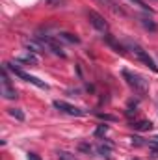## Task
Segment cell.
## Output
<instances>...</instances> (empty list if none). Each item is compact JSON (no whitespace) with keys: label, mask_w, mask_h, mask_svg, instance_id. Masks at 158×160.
<instances>
[{"label":"cell","mask_w":158,"mask_h":160,"mask_svg":"<svg viewBox=\"0 0 158 160\" xmlns=\"http://www.w3.org/2000/svg\"><path fill=\"white\" fill-rule=\"evenodd\" d=\"M24 47L28 48V52H43V45L41 43H36V41L24 39Z\"/></svg>","instance_id":"9"},{"label":"cell","mask_w":158,"mask_h":160,"mask_svg":"<svg viewBox=\"0 0 158 160\" xmlns=\"http://www.w3.org/2000/svg\"><path fill=\"white\" fill-rule=\"evenodd\" d=\"M134 160H140V158H134Z\"/></svg>","instance_id":"22"},{"label":"cell","mask_w":158,"mask_h":160,"mask_svg":"<svg viewBox=\"0 0 158 160\" xmlns=\"http://www.w3.org/2000/svg\"><path fill=\"white\" fill-rule=\"evenodd\" d=\"M123 78L126 80V84L134 89V93H138L140 97L147 95V91H149V82L143 78L141 75L132 73V71H128V69H123Z\"/></svg>","instance_id":"1"},{"label":"cell","mask_w":158,"mask_h":160,"mask_svg":"<svg viewBox=\"0 0 158 160\" xmlns=\"http://www.w3.org/2000/svg\"><path fill=\"white\" fill-rule=\"evenodd\" d=\"M45 4H48L50 8H58V6L63 4V0H45Z\"/></svg>","instance_id":"17"},{"label":"cell","mask_w":158,"mask_h":160,"mask_svg":"<svg viewBox=\"0 0 158 160\" xmlns=\"http://www.w3.org/2000/svg\"><path fill=\"white\" fill-rule=\"evenodd\" d=\"M54 108H58L60 112H63V114H67V116H75V118H82L86 112L78 108V106H73V104H69V102H65V101H54Z\"/></svg>","instance_id":"4"},{"label":"cell","mask_w":158,"mask_h":160,"mask_svg":"<svg viewBox=\"0 0 158 160\" xmlns=\"http://www.w3.org/2000/svg\"><path fill=\"white\" fill-rule=\"evenodd\" d=\"M153 140H155V143H158V136H156V138H153Z\"/></svg>","instance_id":"21"},{"label":"cell","mask_w":158,"mask_h":160,"mask_svg":"<svg viewBox=\"0 0 158 160\" xmlns=\"http://www.w3.org/2000/svg\"><path fill=\"white\" fill-rule=\"evenodd\" d=\"M19 63H28V65H37V58H36V54H32V52H26V54H21V56H17L15 58Z\"/></svg>","instance_id":"8"},{"label":"cell","mask_w":158,"mask_h":160,"mask_svg":"<svg viewBox=\"0 0 158 160\" xmlns=\"http://www.w3.org/2000/svg\"><path fill=\"white\" fill-rule=\"evenodd\" d=\"M2 97L7 99V101L17 99V91H15V88L9 84V78H7V73H6V71L2 73Z\"/></svg>","instance_id":"7"},{"label":"cell","mask_w":158,"mask_h":160,"mask_svg":"<svg viewBox=\"0 0 158 160\" xmlns=\"http://www.w3.org/2000/svg\"><path fill=\"white\" fill-rule=\"evenodd\" d=\"M130 2H134V4H136V6H140L141 9H145V11H149V13H153V9H151V8H149V6H147V4H145L143 0H130Z\"/></svg>","instance_id":"16"},{"label":"cell","mask_w":158,"mask_h":160,"mask_svg":"<svg viewBox=\"0 0 158 160\" xmlns=\"http://www.w3.org/2000/svg\"><path fill=\"white\" fill-rule=\"evenodd\" d=\"M106 41H108V43H110V45H112V47H114V48H116L117 52H123V50H125V48H123V45H119V43H117L116 39H114L112 36H106Z\"/></svg>","instance_id":"13"},{"label":"cell","mask_w":158,"mask_h":160,"mask_svg":"<svg viewBox=\"0 0 158 160\" xmlns=\"http://www.w3.org/2000/svg\"><path fill=\"white\" fill-rule=\"evenodd\" d=\"M6 69H9V71H13V75L15 77H19V78H22L24 82H30V84H34V86H37V88H41V89H47L48 86L43 82V80L36 78V77H32V75H28V73H24L21 67H17L15 63H6Z\"/></svg>","instance_id":"2"},{"label":"cell","mask_w":158,"mask_h":160,"mask_svg":"<svg viewBox=\"0 0 158 160\" xmlns=\"http://www.w3.org/2000/svg\"><path fill=\"white\" fill-rule=\"evenodd\" d=\"M78 149H80V151H84V153H91V149H93V147H91L89 143H80Z\"/></svg>","instance_id":"18"},{"label":"cell","mask_w":158,"mask_h":160,"mask_svg":"<svg viewBox=\"0 0 158 160\" xmlns=\"http://www.w3.org/2000/svg\"><path fill=\"white\" fill-rule=\"evenodd\" d=\"M106 132H108V125H99L97 130H95V136H97V138H102Z\"/></svg>","instance_id":"14"},{"label":"cell","mask_w":158,"mask_h":160,"mask_svg":"<svg viewBox=\"0 0 158 160\" xmlns=\"http://www.w3.org/2000/svg\"><path fill=\"white\" fill-rule=\"evenodd\" d=\"M132 127H134L136 130L145 132V130H151V128H153V123H151V121H138V123H134Z\"/></svg>","instance_id":"11"},{"label":"cell","mask_w":158,"mask_h":160,"mask_svg":"<svg viewBox=\"0 0 158 160\" xmlns=\"http://www.w3.org/2000/svg\"><path fill=\"white\" fill-rule=\"evenodd\" d=\"M58 39H63V41H67V43H80L78 38L73 36V34H69V32H60L58 34Z\"/></svg>","instance_id":"10"},{"label":"cell","mask_w":158,"mask_h":160,"mask_svg":"<svg viewBox=\"0 0 158 160\" xmlns=\"http://www.w3.org/2000/svg\"><path fill=\"white\" fill-rule=\"evenodd\" d=\"M130 140H132V143H136V145H143V143H145L143 138H138V136H132Z\"/></svg>","instance_id":"19"},{"label":"cell","mask_w":158,"mask_h":160,"mask_svg":"<svg viewBox=\"0 0 158 160\" xmlns=\"http://www.w3.org/2000/svg\"><path fill=\"white\" fill-rule=\"evenodd\" d=\"M28 160H41V157L36 153H28Z\"/></svg>","instance_id":"20"},{"label":"cell","mask_w":158,"mask_h":160,"mask_svg":"<svg viewBox=\"0 0 158 160\" xmlns=\"http://www.w3.org/2000/svg\"><path fill=\"white\" fill-rule=\"evenodd\" d=\"M37 41H39L43 47H48L54 54H58V56H62V58H65V52H63V47L62 45H58L56 39H52V38H48V36H37Z\"/></svg>","instance_id":"6"},{"label":"cell","mask_w":158,"mask_h":160,"mask_svg":"<svg viewBox=\"0 0 158 160\" xmlns=\"http://www.w3.org/2000/svg\"><path fill=\"white\" fill-rule=\"evenodd\" d=\"M141 24H143V26H145L147 30H153V32H155V30L158 28L156 24H155V22H151L149 19H141Z\"/></svg>","instance_id":"15"},{"label":"cell","mask_w":158,"mask_h":160,"mask_svg":"<svg viewBox=\"0 0 158 160\" xmlns=\"http://www.w3.org/2000/svg\"><path fill=\"white\" fill-rule=\"evenodd\" d=\"M9 116H13L17 121H24V114L19 108H9Z\"/></svg>","instance_id":"12"},{"label":"cell","mask_w":158,"mask_h":160,"mask_svg":"<svg viewBox=\"0 0 158 160\" xmlns=\"http://www.w3.org/2000/svg\"><path fill=\"white\" fill-rule=\"evenodd\" d=\"M128 47H130V50H132V52L136 54V58H138V60H140L141 63H145V65H147V67H149L151 71L158 73V65L155 63V60H153V58H151V56H149V54H147V52H145V50H143L141 47H140V45H136V43H130Z\"/></svg>","instance_id":"3"},{"label":"cell","mask_w":158,"mask_h":160,"mask_svg":"<svg viewBox=\"0 0 158 160\" xmlns=\"http://www.w3.org/2000/svg\"><path fill=\"white\" fill-rule=\"evenodd\" d=\"M87 19H89V22L93 24L95 30H99V32H106V30H108V22H106L104 17H102L101 13H97L95 9H89V11H87Z\"/></svg>","instance_id":"5"}]
</instances>
